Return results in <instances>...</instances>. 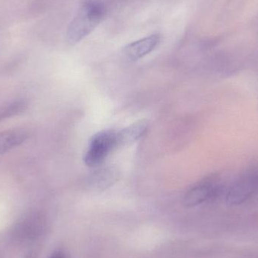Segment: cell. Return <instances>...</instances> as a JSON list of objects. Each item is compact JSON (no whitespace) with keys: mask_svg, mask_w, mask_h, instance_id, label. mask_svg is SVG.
<instances>
[{"mask_svg":"<svg viewBox=\"0 0 258 258\" xmlns=\"http://www.w3.org/2000/svg\"><path fill=\"white\" fill-rule=\"evenodd\" d=\"M28 137V132L24 129H9L0 132V156L24 144Z\"/></svg>","mask_w":258,"mask_h":258,"instance_id":"obj_7","label":"cell"},{"mask_svg":"<svg viewBox=\"0 0 258 258\" xmlns=\"http://www.w3.org/2000/svg\"><path fill=\"white\" fill-rule=\"evenodd\" d=\"M105 13V7L99 2L83 3L68 26L66 36L68 43L75 45L89 36L104 19Z\"/></svg>","mask_w":258,"mask_h":258,"instance_id":"obj_1","label":"cell"},{"mask_svg":"<svg viewBox=\"0 0 258 258\" xmlns=\"http://www.w3.org/2000/svg\"><path fill=\"white\" fill-rule=\"evenodd\" d=\"M117 132L104 130L92 136L83 160L87 166L95 168L104 163L108 155L117 148Z\"/></svg>","mask_w":258,"mask_h":258,"instance_id":"obj_2","label":"cell"},{"mask_svg":"<svg viewBox=\"0 0 258 258\" xmlns=\"http://www.w3.org/2000/svg\"><path fill=\"white\" fill-rule=\"evenodd\" d=\"M50 258H64V254L61 251H57L53 253Z\"/></svg>","mask_w":258,"mask_h":258,"instance_id":"obj_10","label":"cell"},{"mask_svg":"<svg viewBox=\"0 0 258 258\" xmlns=\"http://www.w3.org/2000/svg\"><path fill=\"white\" fill-rule=\"evenodd\" d=\"M258 188V175L247 176L229 191L227 200L231 204L243 203L251 197Z\"/></svg>","mask_w":258,"mask_h":258,"instance_id":"obj_5","label":"cell"},{"mask_svg":"<svg viewBox=\"0 0 258 258\" xmlns=\"http://www.w3.org/2000/svg\"><path fill=\"white\" fill-rule=\"evenodd\" d=\"M148 128V122L144 119L137 121L126 128L117 132V146L126 147L142 138Z\"/></svg>","mask_w":258,"mask_h":258,"instance_id":"obj_6","label":"cell"},{"mask_svg":"<svg viewBox=\"0 0 258 258\" xmlns=\"http://www.w3.org/2000/svg\"><path fill=\"white\" fill-rule=\"evenodd\" d=\"M115 178L116 177L113 170L111 168H105L95 174L92 184L95 185L97 189H106L115 181Z\"/></svg>","mask_w":258,"mask_h":258,"instance_id":"obj_9","label":"cell"},{"mask_svg":"<svg viewBox=\"0 0 258 258\" xmlns=\"http://www.w3.org/2000/svg\"><path fill=\"white\" fill-rule=\"evenodd\" d=\"M218 190V187L210 180L201 182L188 190L183 199V203L188 207L199 206L215 198Z\"/></svg>","mask_w":258,"mask_h":258,"instance_id":"obj_4","label":"cell"},{"mask_svg":"<svg viewBox=\"0 0 258 258\" xmlns=\"http://www.w3.org/2000/svg\"><path fill=\"white\" fill-rule=\"evenodd\" d=\"M27 108V103L25 100L18 99L8 103L0 107V121L9 119L25 111Z\"/></svg>","mask_w":258,"mask_h":258,"instance_id":"obj_8","label":"cell"},{"mask_svg":"<svg viewBox=\"0 0 258 258\" xmlns=\"http://www.w3.org/2000/svg\"><path fill=\"white\" fill-rule=\"evenodd\" d=\"M160 41V35L155 33L131 42L123 48L124 56L132 61L139 60L154 51Z\"/></svg>","mask_w":258,"mask_h":258,"instance_id":"obj_3","label":"cell"}]
</instances>
